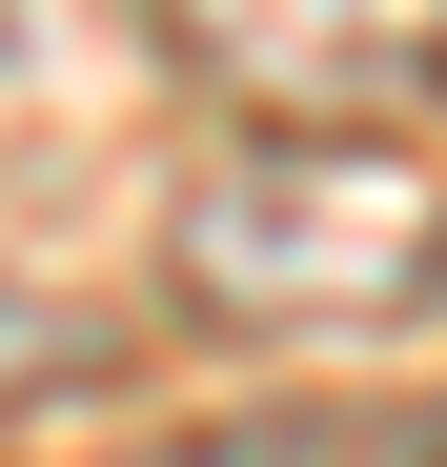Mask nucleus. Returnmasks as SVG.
<instances>
[{
	"mask_svg": "<svg viewBox=\"0 0 447 467\" xmlns=\"http://www.w3.org/2000/svg\"><path fill=\"white\" fill-rule=\"evenodd\" d=\"M41 386H102V326H82V305H41L21 265H0V407H41Z\"/></svg>",
	"mask_w": 447,
	"mask_h": 467,
	"instance_id": "obj_4",
	"label": "nucleus"
},
{
	"mask_svg": "<svg viewBox=\"0 0 447 467\" xmlns=\"http://www.w3.org/2000/svg\"><path fill=\"white\" fill-rule=\"evenodd\" d=\"M427 427H447V407H427Z\"/></svg>",
	"mask_w": 447,
	"mask_h": 467,
	"instance_id": "obj_5",
	"label": "nucleus"
},
{
	"mask_svg": "<svg viewBox=\"0 0 447 467\" xmlns=\"http://www.w3.org/2000/svg\"><path fill=\"white\" fill-rule=\"evenodd\" d=\"M183 326H407L447 305V183L387 122H244L163 223Z\"/></svg>",
	"mask_w": 447,
	"mask_h": 467,
	"instance_id": "obj_1",
	"label": "nucleus"
},
{
	"mask_svg": "<svg viewBox=\"0 0 447 467\" xmlns=\"http://www.w3.org/2000/svg\"><path fill=\"white\" fill-rule=\"evenodd\" d=\"M163 467H447V427H407V407H265V427H203Z\"/></svg>",
	"mask_w": 447,
	"mask_h": 467,
	"instance_id": "obj_3",
	"label": "nucleus"
},
{
	"mask_svg": "<svg viewBox=\"0 0 447 467\" xmlns=\"http://www.w3.org/2000/svg\"><path fill=\"white\" fill-rule=\"evenodd\" d=\"M163 41L244 122H407V102H447V0H163Z\"/></svg>",
	"mask_w": 447,
	"mask_h": 467,
	"instance_id": "obj_2",
	"label": "nucleus"
}]
</instances>
